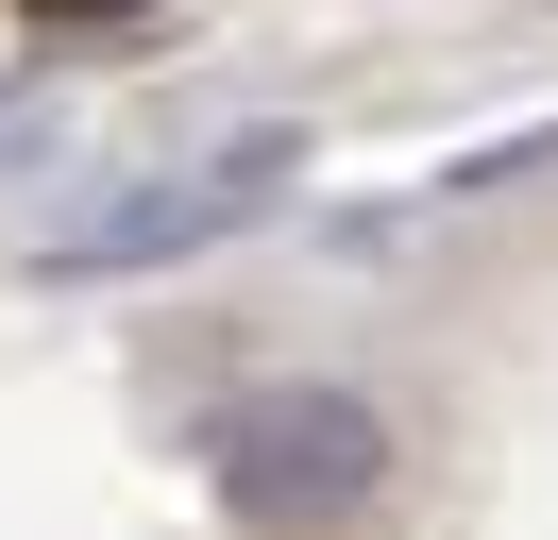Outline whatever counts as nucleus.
<instances>
[{
    "label": "nucleus",
    "instance_id": "nucleus-1",
    "mask_svg": "<svg viewBox=\"0 0 558 540\" xmlns=\"http://www.w3.org/2000/svg\"><path fill=\"white\" fill-rule=\"evenodd\" d=\"M35 17H119V0H35Z\"/></svg>",
    "mask_w": 558,
    "mask_h": 540
}]
</instances>
